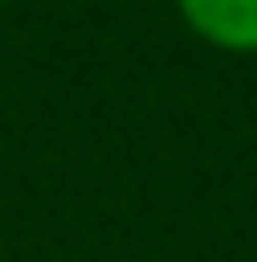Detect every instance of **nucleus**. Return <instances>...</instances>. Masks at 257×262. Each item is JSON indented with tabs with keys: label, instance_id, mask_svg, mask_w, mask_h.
Returning <instances> with one entry per match:
<instances>
[{
	"label": "nucleus",
	"instance_id": "obj_1",
	"mask_svg": "<svg viewBox=\"0 0 257 262\" xmlns=\"http://www.w3.org/2000/svg\"><path fill=\"white\" fill-rule=\"evenodd\" d=\"M177 20L222 56H257V0H172Z\"/></svg>",
	"mask_w": 257,
	"mask_h": 262
},
{
	"label": "nucleus",
	"instance_id": "obj_2",
	"mask_svg": "<svg viewBox=\"0 0 257 262\" xmlns=\"http://www.w3.org/2000/svg\"><path fill=\"white\" fill-rule=\"evenodd\" d=\"M0 5H10V0H0Z\"/></svg>",
	"mask_w": 257,
	"mask_h": 262
}]
</instances>
